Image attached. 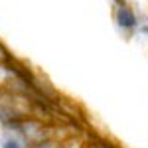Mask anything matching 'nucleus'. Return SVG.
I'll return each mask as SVG.
<instances>
[{"label": "nucleus", "mask_w": 148, "mask_h": 148, "mask_svg": "<svg viewBox=\"0 0 148 148\" xmlns=\"http://www.w3.org/2000/svg\"><path fill=\"white\" fill-rule=\"evenodd\" d=\"M12 59H14V57L10 56V51L2 46V42H0V63H8V61H12Z\"/></svg>", "instance_id": "obj_3"}, {"label": "nucleus", "mask_w": 148, "mask_h": 148, "mask_svg": "<svg viewBox=\"0 0 148 148\" xmlns=\"http://www.w3.org/2000/svg\"><path fill=\"white\" fill-rule=\"evenodd\" d=\"M114 22L119 26V30H123L126 34L138 32V26H140L136 12L132 10L126 2L125 4H116V8H114Z\"/></svg>", "instance_id": "obj_1"}, {"label": "nucleus", "mask_w": 148, "mask_h": 148, "mask_svg": "<svg viewBox=\"0 0 148 148\" xmlns=\"http://www.w3.org/2000/svg\"><path fill=\"white\" fill-rule=\"evenodd\" d=\"M0 148H26V146H24V144L16 136H6L4 140H2Z\"/></svg>", "instance_id": "obj_2"}]
</instances>
